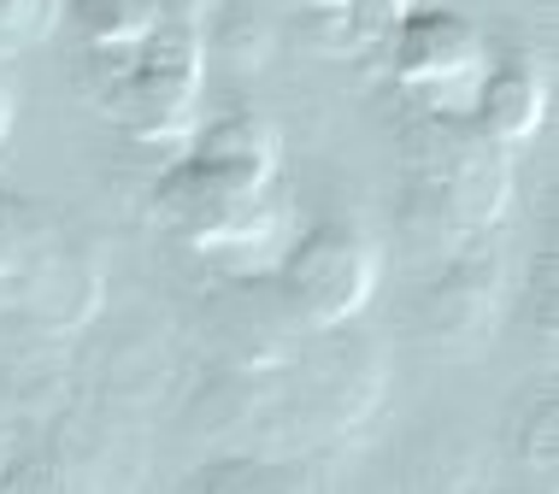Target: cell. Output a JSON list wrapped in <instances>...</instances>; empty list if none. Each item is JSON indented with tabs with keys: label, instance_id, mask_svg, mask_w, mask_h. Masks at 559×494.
I'll use <instances>...</instances> for the list:
<instances>
[{
	"label": "cell",
	"instance_id": "cell-1",
	"mask_svg": "<svg viewBox=\"0 0 559 494\" xmlns=\"http://www.w3.org/2000/svg\"><path fill=\"white\" fill-rule=\"evenodd\" d=\"M401 224L413 230L418 248L453 253L477 230L501 224L512 201V147L489 142L472 124V112L430 107L401 124Z\"/></svg>",
	"mask_w": 559,
	"mask_h": 494
},
{
	"label": "cell",
	"instance_id": "cell-2",
	"mask_svg": "<svg viewBox=\"0 0 559 494\" xmlns=\"http://www.w3.org/2000/svg\"><path fill=\"white\" fill-rule=\"evenodd\" d=\"M154 213L165 230H177L201 253H241L271 242L283 224L277 183H253V177L213 165L201 154H183L154 189Z\"/></svg>",
	"mask_w": 559,
	"mask_h": 494
},
{
	"label": "cell",
	"instance_id": "cell-3",
	"mask_svg": "<svg viewBox=\"0 0 559 494\" xmlns=\"http://www.w3.org/2000/svg\"><path fill=\"white\" fill-rule=\"evenodd\" d=\"M112 77L100 88L107 118L130 130L135 142H189L194 107H201V41L183 24L165 19L135 53L107 59Z\"/></svg>",
	"mask_w": 559,
	"mask_h": 494
},
{
	"label": "cell",
	"instance_id": "cell-4",
	"mask_svg": "<svg viewBox=\"0 0 559 494\" xmlns=\"http://www.w3.org/2000/svg\"><path fill=\"white\" fill-rule=\"evenodd\" d=\"M377 277H383V253L354 224H312L277 265L283 301H289L300 329H312V336L354 324L371 306Z\"/></svg>",
	"mask_w": 559,
	"mask_h": 494
},
{
	"label": "cell",
	"instance_id": "cell-5",
	"mask_svg": "<svg viewBox=\"0 0 559 494\" xmlns=\"http://www.w3.org/2000/svg\"><path fill=\"white\" fill-rule=\"evenodd\" d=\"M319 336H330V348H312L300 359V395L283 400V436L300 447L354 436L389 383V365L371 341L336 336V329H319Z\"/></svg>",
	"mask_w": 559,
	"mask_h": 494
},
{
	"label": "cell",
	"instance_id": "cell-6",
	"mask_svg": "<svg viewBox=\"0 0 559 494\" xmlns=\"http://www.w3.org/2000/svg\"><path fill=\"white\" fill-rule=\"evenodd\" d=\"M489 71V41L460 12H406L395 29V83L418 100L448 112H465Z\"/></svg>",
	"mask_w": 559,
	"mask_h": 494
},
{
	"label": "cell",
	"instance_id": "cell-7",
	"mask_svg": "<svg viewBox=\"0 0 559 494\" xmlns=\"http://www.w3.org/2000/svg\"><path fill=\"white\" fill-rule=\"evenodd\" d=\"M501 301H507V265L489 248H453V260L442 265V277L425 289L418 301V324L425 341L442 348L448 359H472L477 348H489L495 324H501Z\"/></svg>",
	"mask_w": 559,
	"mask_h": 494
},
{
	"label": "cell",
	"instance_id": "cell-8",
	"mask_svg": "<svg viewBox=\"0 0 559 494\" xmlns=\"http://www.w3.org/2000/svg\"><path fill=\"white\" fill-rule=\"evenodd\" d=\"M206 336L224 365H236L241 377H260V371H283L300 353V318L283 301L277 277L271 282H236V289L213 294V312H206Z\"/></svg>",
	"mask_w": 559,
	"mask_h": 494
},
{
	"label": "cell",
	"instance_id": "cell-9",
	"mask_svg": "<svg viewBox=\"0 0 559 494\" xmlns=\"http://www.w3.org/2000/svg\"><path fill=\"white\" fill-rule=\"evenodd\" d=\"M465 112H472V124L489 142L519 147V142H531L542 130V118H548V77L519 53L489 59V71H483V83H477V95Z\"/></svg>",
	"mask_w": 559,
	"mask_h": 494
},
{
	"label": "cell",
	"instance_id": "cell-10",
	"mask_svg": "<svg viewBox=\"0 0 559 494\" xmlns=\"http://www.w3.org/2000/svg\"><path fill=\"white\" fill-rule=\"evenodd\" d=\"M66 24L78 29V41L95 59H118L135 53L165 24V7L159 0H71Z\"/></svg>",
	"mask_w": 559,
	"mask_h": 494
},
{
	"label": "cell",
	"instance_id": "cell-11",
	"mask_svg": "<svg viewBox=\"0 0 559 494\" xmlns=\"http://www.w3.org/2000/svg\"><path fill=\"white\" fill-rule=\"evenodd\" d=\"M189 142H194L189 154H201V159H213V165H230V171L253 177V183H277V171H283L277 130H271L265 118H253V112L218 118V124H206L201 136H189Z\"/></svg>",
	"mask_w": 559,
	"mask_h": 494
},
{
	"label": "cell",
	"instance_id": "cell-12",
	"mask_svg": "<svg viewBox=\"0 0 559 494\" xmlns=\"http://www.w3.org/2000/svg\"><path fill=\"white\" fill-rule=\"evenodd\" d=\"M48 236H53L48 218H41L24 194L0 189V289H7V282H19L29 265H36V253L48 248Z\"/></svg>",
	"mask_w": 559,
	"mask_h": 494
},
{
	"label": "cell",
	"instance_id": "cell-13",
	"mask_svg": "<svg viewBox=\"0 0 559 494\" xmlns=\"http://www.w3.org/2000/svg\"><path fill=\"white\" fill-rule=\"evenodd\" d=\"M201 489H307L312 471L300 466H260V459H224V466H206L201 477H189Z\"/></svg>",
	"mask_w": 559,
	"mask_h": 494
},
{
	"label": "cell",
	"instance_id": "cell-14",
	"mask_svg": "<svg viewBox=\"0 0 559 494\" xmlns=\"http://www.w3.org/2000/svg\"><path fill=\"white\" fill-rule=\"evenodd\" d=\"M53 24V0H0V59L36 48Z\"/></svg>",
	"mask_w": 559,
	"mask_h": 494
},
{
	"label": "cell",
	"instance_id": "cell-15",
	"mask_svg": "<svg viewBox=\"0 0 559 494\" xmlns=\"http://www.w3.org/2000/svg\"><path fill=\"white\" fill-rule=\"evenodd\" d=\"M531 459L542 471H554V407H548V400H542L536 418H531Z\"/></svg>",
	"mask_w": 559,
	"mask_h": 494
},
{
	"label": "cell",
	"instance_id": "cell-16",
	"mask_svg": "<svg viewBox=\"0 0 559 494\" xmlns=\"http://www.w3.org/2000/svg\"><path fill=\"white\" fill-rule=\"evenodd\" d=\"M12 118H19V95H12V83L0 77V142L12 136Z\"/></svg>",
	"mask_w": 559,
	"mask_h": 494
},
{
	"label": "cell",
	"instance_id": "cell-17",
	"mask_svg": "<svg viewBox=\"0 0 559 494\" xmlns=\"http://www.w3.org/2000/svg\"><path fill=\"white\" fill-rule=\"evenodd\" d=\"M377 7H383V12H389V19H406V12H413V7H418V0H377Z\"/></svg>",
	"mask_w": 559,
	"mask_h": 494
}]
</instances>
